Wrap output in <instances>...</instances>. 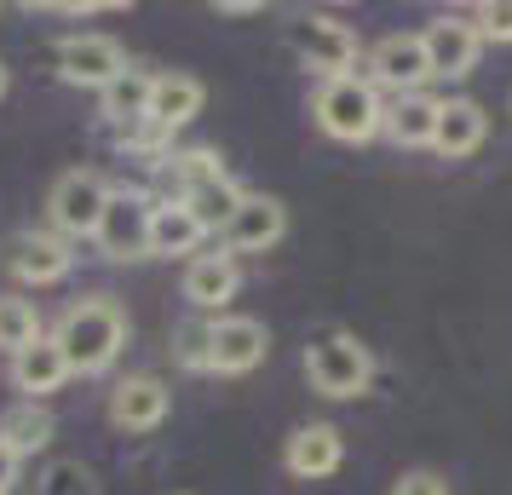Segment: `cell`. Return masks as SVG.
<instances>
[{
    "label": "cell",
    "instance_id": "30bf717a",
    "mask_svg": "<svg viewBox=\"0 0 512 495\" xmlns=\"http://www.w3.org/2000/svg\"><path fill=\"white\" fill-rule=\"evenodd\" d=\"M282 231H288V208H282L277 196L242 190L231 225L219 231V248H225V254H265V248H277L282 242Z\"/></svg>",
    "mask_w": 512,
    "mask_h": 495
},
{
    "label": "cell",
    "instance_id": "9a60e30c",
    "mask_svg": "<svg viewBox=\"0 0 512 495\" xmlns=\"http://www.w3.org/2000/svg\"><path fill=\"white\" fill-rule=\"evenodd\" d=\"M236 288H242V271H236V260L225 254V248L196 254V260L185 265V300L202 311V317H208V311L225 317V306L236 300Z\"/></svg>",
    "mask_w": 512,
    "mask_h": 495
},
{
    "label": "cell",
    "instance_id": "7402d4cb",
    "mask_svg": "<svg viewBox=\"0 0 512 495\" xmlns=\"http://www.w3.org/2000/svg\"><path fill=\"white\" fill-rule=\"evenodd\" d=\"M52 432H58V421H52V409L47 403H12L6 415H0V444L12 449L18 461L24 455H35V449H47L52 444Z\"/></svg>",
    "mask_w": 512,
    "mask_h": 495
},
{
    "label": "cell",
    "instance_id": "4fadbf2b",
    "mask_svg": "<svg viewBox=\"0 0 512 495\" xmlns=\"http://www.w3.org/2000/svg\"><path fill=\"white\" fill-rule=\"evenodd\" d=\"M271 352L259 317H213V375H254Z\"/></svg>",
    "mask_w": 512,
    "mask_h": 495
},
{
    "label": "cell",
    "instance_id": "ac0fdd59",
    "mask_svg": "<svg viewBox=\"0 0 512 495\" xmlns=\"http://www.w3.org/2000/svg\"><path fill=\"white\" fill-rule=\"evenodd\" d=\"M438 110L443 98H426V93H409V98H392L386 104V139L397 144V150H426V144L438 139Z\"/></svg>",
    "mask_w": 512,
    "mask_h": 495
},
{
    "label": "cell",
    "instance_id": "6da1fadb",
    "mask_svg": "<svg viewBox=\"0 0 512 495\" xmlns=\"http://www.w3.org/2000/svg\"><path fill=\"white\" fill-rule=\"evenodd\" d=\"M52 340L70 363V375H104L127 346V311L116 300H81V306L64 311Z\"/></svg>",
    "mask_w": 512,
    "mask_h": 495
},
{
    "label": "cell",
    "instance_id": "f1b7e54d",
    "mask_svg": "<svg viewBox=\"0 0 512 495\" xmlns=\"http://www.w3.org/2000/svg\"><path fill=\"white\" fill-rule=\"evenodd\" d=\"M47 12H64V18H93V12H104L98 0H47Z\"/></svg>",
    "mask_w": 512,
    "mask_h": 495
},
{
    "label": "cell",
    "instance_id": "44dd1931",
    "mask_svg": "<svg viewBox=\"0 0 512 495\" xmlns=\"http://www.w3.org/2000/svg\"><path fill=\"white\" fill-rule=\"evenodd\" d=\"M202 219L185 208V202H156V219H150V254H162V260H173V254H190L196 260V248H202Z\"/></svg>",
    "mask_w": 512,
    "mask_h": 495
},
{
    "label": "cell",
    "instance_id": "9c48e42d",
    "mask_svg": "<svg viewBox=\"0 0 512 495\" xmlns=\"http://www.w3.org/2000/svg\"><path fill=\"white\" fill-rule=\"evenodd\" d=\"M432 81V64H426V41L420 35H380L369 47V87H386V93L409 98Z\"/></svg>",
    "mask_w": 512,
    "mask_h": 495
},
{
    "label": "cell",
    "instance_id": "83f0119b",
    "mask_svg": "<svg viewBox=\"0 0 512 495\" xmlns=\"http://www.w3.org/2000/svg\"><path fill=\"white\" fill-rule=\"evenodd\" d=\"M392 495H449V484H443L438 472L415 467V472H403V478L392 484Z\"/></svg>",
    "mask_w": 512,
    "mask_h": 495
},
{
    "label": "cell",
    "instance_id": "8992f818",
    "mask_svg": "<svg viewBox=\"0 0 512 495\" xmlns=\"http://www.w3.org/2000/svg\"><path fill=\"white\" fill-rule=\"evenodd\" d=\"M150 219H156V202L144 196V190H110V208H104V219H98V254L104 260H150Z\"/></svg>",
    "mask_w": 512,
    "mask_h": 495
},
{
    "label": "cell",
    "instance_id": "484cf974",
    "mask_svg": "<svg viewBox=\"0 0 512 495\" xmlns=\"http://www.w3.org/2000/svg\"><path fill=\"white\" fill-rule=\"evenodd\" d=\"M35 495H98V472L87 461H52Z\"/></svg>",
    "mask_w": 512,
    "mask_h": 495
},
{
    "label": "cell",
    "instance_id": "8fae6325",
    "mask_svg": "<svg viewBox=\"0 0 512 495\" xmlns=\"http://www.w3.org/2000/svg\"><path fill=\"white\" fill-rule=\"evenodd\" d=\"M420 41H426V64H432V75H443V81L472 75L478 52H484V35H478V24H472L466 12H443V18H432V24L420 29Z\"/></svg>",
    "mask_w": 512,
    "mask_h": 495
},
{
    "label": "cell",
    "instance_id": "5b68a950",
    "mask_svg": "<svg viewBox=\"0 0 512 495\" xmlns=\"http://www.w3.org/2000/svg\"><path fill=\"white\" fill-rule=\"evenodd\" d=\"M305 375L323 398H363L374 380V352L357 334H328L305 352Z\"/></svg>",
    "mask_w": 512,
    "mask_h": 495
},
{
    "label": "cell",
    "instance_id": "4316f807",
    "mask_svg": "<svg viewBox=\"0 0 512 495\" xmlns=\"http://www.w3.org/2000/svg\"><path fill=\"white\" fill-rule=\"evenodd\" d=\"M466 18L478 24V35H484V41H495V47H512V0H484V6H472Z\"/></svg>",
    "mask_w": 512,
    "mask_h": 495
},
{
    "label": "cell",
    "instance_id": "ffe728a7",
    "mask_svg": "<svg viewBox=\"0 0 512 495\" xmlns=\"http://www.w3.org/2000/svg\"><path fill=\"white\" fill-rule=\"evenodd\" d=\"M64 380H70V363H64V352H58V340H35L29 352L12 357V386H18L29 403L52 398Z\"/></svg>",
    "mask_w": 512,
    "mask_h": 495
},
{
    "label": "cell",
    "instance_id": "3957f363",
    "mask_svg": "<svg viewBox=\"0 0 512 495\" xmlns=\"http://www.w3.org/2000/svg\"><path fill=\"white\" fill-rule=\"evenodd\" d=\"M311 116H317V127H323L328 139L369 144L374 133L386 127V104H380V93L369 87V75H340V81H323V87H317Z\"/></svg>",
    "mask_w": 512,
    "mask_h": 495
},
{
    "label": "cell",
    "instance_id": "5bb4252c",
    "mask_svg": "<svg viewBox=\"0 0 512 495\" xmlns=\"http://www.w3.org/2000/svg\"><path fill=\"white\" fill-rule=\"evenodd\" d=\"M167 403H173L167 380L127 375V380H116V386H110V421H116L121 432H156V426L167 421Z\"/></svg>",
    "mask_w": 512,
    "mask_h": 495
},
{
    "label": "cell",
    "instance_id": "d4e9b609",
    "mask_svg": "<svg viewBox=\"0 0 512 495\" xmlns=\"http://www.w3.org/2000/svg\"><path fill=\"white\" fill-rule=\"evenodd\" d=\"M173 357L196 369V375H213V317H190L173 329Z\"/></svg>",
    "mask_w": 512,
    "mask_h": 495
},
{
    "label": "cell",
    "instance_id": "7a4b0ae2",
    "mask_svg": "<svg viewBox=\"0 0 512 495\" xmlns=\"http://www.w3.org/2000/svg\"><path fill=\"white\" fill-rule=\"evenodd\" d=\"M167 185H173V202H185V208L202 219L208 236L225 231L236 202H242L236 179L225 173V162H219L213 150H185V156H173V162H167Z\"/></svg>",
    "mask_w": 512,
    "mask_h": 495
},
{
    "label": "cell",
    "instance_id": "277c9868",
    "mask_svg": "<svg viewBox=\"0 0 512 495\" xmlns=\"http://www.w3.org/2000/svg\"><path fill=\"white\" fill-rule=\"evenodd\" d=\"M110 190L104 185V173L98 167H70V173H58L47 190V219L52 231L64 236V242H81V236H98V219L110 208Z\"/></svg>",
    "mask_w": 512,
    "mask_h": 495
},
{
    "label": "cell",
    "instance_id": "7c38bea8",
    "mask_svg": "<svg viewBox=\"0 0 512 495\" xmlns=\"http://www.w3.org/2000/svg\"><path fill=\"white\" fill-rule=\"evenodd\" d=\"M70 242L58 231H18L12 242H6V271L18 277V283L29 288H52V283H64L70 277Z\"/></svg>",
    "mask_w": 512,
    "mask_h": 495
},
{
    "label": "cell",
    "instance_id": "d6986e66",
    "mask_svg": "<svg viewBox=\"0 0 512 495\" xmlns=\"http://www.w3.org/2000/svg\"><path fill=\"white\" fill-rule=\"evenodd\" d=\"M484 133H489L484 104H472V98H443V110H438V139H432V150H443L449 162H461V156H472V150L484 144Z\"/></svg>",
    "mask_w": 512,
    "mask_h": 495
},
{
    "label": "cell",
    "instance_id": "e0dca14e",
    "mask_svg": "<svg viewBox=\"0 0 512 495\" xmlns=\"http://www.w3.org/2000/svg\"><path fill=\"white\" fill-rule=\"evenodd\" d=\"M202 104H208V87L196 81V75H156V93H150V127L156 133H179L190 121L202 116Z\"/></svg>",
    "mask_w": 512,
    "mask_h": 495
},
{
    "label": "cell",
    "instance_id": "52a82bcc",
    "mask_svg": "<svg viewBox=\"0 0 512 495\" xmlns=\"http://www.w3.org/2000/svg\"><path fill=\"white\" fill-rule=\"evenodd\" d=\"M288 47L300 52V64L311 75H323V81H340L351 75L357 64V35H351L340 18H328V12H305L288 24Z\"/></svg>",
    "mask_w": 512,
    "mask_h": 495
},
{
    "label": "cell",
    "instance_id": "cb8c5ba5",
    "mask_svg": "<svg viewBox=\"0 0 512 495\" xmlns=\"http://www.w3.org/2000/svg\"><path fill=\"white\" fill-rule=\"evenodd\" d=\"M35 340H47L41 334V311L29 306V300H18V294H0V352H29Z\"/></svg>",
    "mask_w": 512,
    "mask_h": 495
},
{
    "label": "cell",
    "instance_id": "603a6c76",
    "mask_svg": "<svg viewBox=\"0 0 512 495\" xmlns=\"http://www.w3.org/2000/svg\"><path fill=\"white\" fill-rule=\"evenodd\" d=\"M150 93H156V75L127 70L98 93V110H104V121H116V127H139V121H150Z\"/></svg>",
    "mask_w": 512,
    "mask_h": 495
},
{
    "label": "cell",
    "instance_id": "4dcf8cb0",
    "mask_svg": "<svg viewBox=\"0 0 512 495\" xmlns=\"http://www.w3.org/2000/svg\"><path fill=\"white\" fill-rule=\"evenodd\" d=\"M6 87H12V75H6V64H0V98H6Z\"/></svg>",
    "mask_w": 512,
    "mask_h": 495
},
{
    "label": "cell",
    "instance_id": "ba28073f",
    "mask_svg": "<svg viewBox=\"0 0 512 495\" xmlns=\"http://www.w3.org/2000/svg\"><path fill=\"white\" fill-rule=\"evenodd\" d=\"M127 70H133V64H127L121 41H110V35H64V41H58V75H64L70 87L104 93V87Z\"/></svg>",
    "mask_w": 512,
    "mask_h": 495
},
{
    "label": "cell",
    "instance_id": "2e32d148",
    "mask_svg": "<svg viewBox=\"0 0 512 495\" xmlns=\"http://www.w3.org/2000/svg\"><path fill=\"white\" fill-rule=\"evenodd\" d=\"M340 461H346V438H340V426H328V421L294 426V438L282 449V467L294 478H328V472H340Z\"/></svg>",
    "mask_w": 512,
    "mask_h": 495
},
{
    "label": "cell",
    "instance_id": "f546056e",
    "mask_svg": "<svg viewBox=\"0 0 512 495\" xmlns=\"http://www.w3.org/2000/svg\"><path fill=\"white\" fill-rule=\"evenodd\" d=\"M12 484H18V455L0 444V495H12Z\"/></svg>",
    "mask_w": 512,
    "mask_h": 495
}]
</instances>
